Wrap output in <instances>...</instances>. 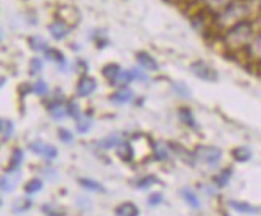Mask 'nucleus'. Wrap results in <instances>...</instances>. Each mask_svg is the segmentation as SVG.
I'll return each instance as SVG.
<instances>
[{"instance_id": "nucleus-31", "label": "nucleus", "mask_w": 261, "mask_h": 216, "mask_svg": "<svg viewBox=\"0 0 261 216\" xmlns=\"http://www.w3.org/2000/svg\"><path fill=\"white\" fill-rule=\"evenodd\" d=\"M32 88H34V93L36 95H40V96H43V95H47L48 93V85L43 82V80H37L36 83H34V86H32Z\"/></svg>"}, {"instance_id": "nucleus-13", "label": "nucleus", "mask_w": 261, "mask_h": 216, "mask_svg": "<svg viewBox=\"0 0 261 216\" xmlns=\"http://www.w3.org/2000/svg\"><path fill=\"white\" fill-rule=\"evenodd\" d=\"M181 197L184 199V202H186L191 208H194V210L200 208V200L197 196H195V192H192L191 189H181Z\"/></svg>"}, {"instance_id": "nucleus-12", "label": "nucleus", "mask_w": 261, "mask_h": 216, "mask_svg": "<svg viewBox=\"0 0 261 216\" xmlns=\"http://www.w3.org/2000/svg\"><path fill=\"white\" fill-rule=\"evenodd\" d=\"M115 214L117 216H138L139 214V210L135 203L132 202H125L122 205H119L117 210H115Z\"/></svg>"}, {"instance_id": "nucleus-10", "label": "nucleus", "mask_w": 261, "mask_h": 216, "mask_svg": "<svg viewBox=\"0 0 261 216\" xmlns=\"http://www.w3.org/2000/svg\"><path fill=\"white\" fill-rule=\"evenodd\" d=\"M136 61H138V64H141L144 69H149V71H157L159 69V64H157V61L152 58L149 53H146V51H138L136 53Z\"/></svg>"}, {"instance_id": "nucleus-15", "label": "nucleus", "mask_w": 261, "mask_h": 216, "mask_svg": "<svg viewBox=\"0 0 261 216\" xmlns=\"http://www.w3.org/2000/svg\"><path fill=\"white\" fill-rule=\"evenodd\" d=\"M0 130H2V141L4 143H7L10 138L13 136V132H15V125H13V122L12 120H8V118H2V124H0Z\"/></svg>"}, {"instance_id": "nucleus-35", "label": "nucleus", "mask_w": 261, "mask_h": 216, "mask_svg": "<svg viewBox=\"0 0 261 216\" xmlns=\"http://www.w3.org/2000/svg\"><path fill=\"white\" fill-rule=\"evenodd\" d=\"M68 111H69V115H71L72 118H75V122H77L79 118L82 117V114H80V109H79V106L75 104V103H71V104H69Z\"/></svg>"}, {"instance_id": "nucleus-9", "label": "nucleus", "mask_w": 261, "mask_h": 216, "mask_svg": "<svg viewBox=\"0 0 261 216\" xmlns=\"http://www.w3.org/2000/svg\"><path fill=\"white\" fill-rule=\"evenodd\" d=\"M58 16H60V19L64 21V23H68L71 27H74L75 24L79 23V19H80L79 12L75 8H72V7H61L60 12H58Z\"/></svg>"}, {"instance_id": "nucleus-11", "label": "nucleus", "mask_w": 261, "mask_h": 216, "mask_svg": "<svg viewBox=\"0 0 261 216\" xmlns=\"http://www.w3.org/2000/svg\"><path fill=\"white\" fill-rule=\"evenodd\" d=\"M135 98V95H133V91L130 90V88H127V86H122L121 90H117L112 96H111V101H114L115 104H127V103H130Z\"/></svg>"}, {"instance_id": "nucleus-17", "label": "nucleus", "mask_w": 261, "mask_h": 216, "mask_svg": "<svg viewBox=\"0 0 261 216\" xmlns=\"http://www.w3.org/2000/svg\"><path fill=\"white\" fill-rule=\"evenodd\" d=\"M48 111H50V114H51L53 118H63V117H66L69 114L68 107H64L61 103H53V104H50L48 106Z\"/></svg>"}, {"instance_id": "nucleus-14", "label": "nucleus", "mask_w": 261, "mask_h": 216, "mask_svg": "<svg viewBox=\"0 0 261 216\" xmlns=\"http://www.w3.org/2000/svg\"><path fill=\"white\" fill-rule=\"evenodd\" d=\"M23 160H24V152L21 149H15L13 150V156H12V160H10V165H8V173H13V171H18V168L23 165Z\"/></svg>"}, {"instance_id": "nucleus-4", "label": "nucleus", "mask_w": 261, "mask_h": 216, "mask_svg": "<svg viewBox=\"0 0 261 216\" xmlns=\"http://www.w3.org/2000/svg\"><path fill=\"white\" fill-rule=\"evenodd\" d=\"M191 72L195 75V77H199L202 80H207V82H215L216 80V72L209 66V64L202 63V61L192 63L191 64Z\"/></svg>"}, {"instance_id": "nucleus-26", "label": "nucleus", "mask_w": 261, "mask_h": 216, "mask_svg": "<svg viewBox=\"0 0 261 216\" xmlns=\"http://www.w3.org/2000/svg\"><path fill=\"white\" fill-rule=\"evenodd\" d=\"M121 143H122V139L119 138L117 135H114V136H111V138L103 139V141L100 143V146L104 147V149H111V147H119V146H121Z\"/></svg>"}, {"instance_id": "nucleus-20", "label": "nucleus", "mask_w": 261, "mask_h": 216, "mask_svg": "<svg viewBox=\"0 0 261 216\" xmlns=\"http://www.w3.org/2000/svg\"><path fill=\"white\" fill-rule=\"evenodd\" d=\"M245 2L250 12V18L261 19V0H245Z\"/></svg>"}, {"instance_id": "nucleus-19", "label": "nucleus", "mask_w": 261, "mask_h": 216, "mask_svg": "<svg viewBox=\"0 0 261 216\" xmlns=\"http://www.w3.org/2000/svg\"><path fill=\"white\" fill-rule=\"evenodd\" d=\"M103 77H106L109 82H114L115 77L121 72V68H119V64H107V66L103 68Z\"/></svg>"}, {"instance_id": "nucleus-40", "label": "nucleus", "mask_w": 261, "mask_h": 216, "mask_svg": "<svg viewBox=\"0 0 261 216\" xmlns=\"http://www.w3.org/2000/svg\"><path fill=\"white\" fill-rule=\"evenodd\" d=\"M162 200H164V196H162V194H152V196L148 199L149 205H157V203H160Z\"/></svg>"}, {"instance_id": "nucleus-8", "label": "nucleus", "mask_w": 261, "mask_h": 216, "mask_svg": "<svg viewBox=\"0 0 261 216\" xmlns=\"http://www.w3.org/2000/svg\"><path fill=\"white\" fill-rule=\"evenodd\" d=\"M29 147H31V150H34L36 154H40V156H43L45 159H55L58 156V149L55 146L45 144V143H42V141L32 143Z\"/></svg>"}, {"instance_id": "nucleus-28", "label": "nucleus", "mask_w": 261, "mask_h": 216, "mask_svg": "<svg viewBox=\"0 0 261 216\" xmlns=\"http://www.w3.org/2000/svg\"><path fill=\"white\" fill-rule=\"evenodd\" d=\"M16 182H18L16 178H12V176L8 178L7 175H4V176H2V191H4V192L13 191V189L16 188Z\"/></svg>"}, {"instance_id": "nucleus-36", "label": "nucleus", "mask_w": 261, "mask_h": 216, "mask_svg": "<svg viewBox=\"0 0 261 216\" xmlns=\"http://www.w3.org/2000/svg\"><path fill=\"white\" fill-rule=\"evenodd\" d=\"M27 208H31V200H19L15 207H13V210L16 211V213H21V211H24V210H27Z\"/></svg>"}, {"instance_id": "nucleus-38", "label": "nucleus", "mask_w": 261, "mask_h": 216, "mask_svg": "<svg viewBox=\"0 0 261 216\" xmlns=\"http://www.w3.org/2000/svg\"><path fill=\"white\" fill-rule=\"evenodd\" d=\"M58 135H60V138H61V141H64V143H71V141H72V133L68 132L66 128H61L60 132H58Z\"/></svg>"}, {"instance_id": "nucleus-21", "label": "nucleus", "mask_w": 261, "mask_h": 216, "mask_svg": "<svg viewBox=\"0 0 261 216\" xmlns=\"http://www.w3.org/2000/svg\"><path fill=\"white\" fill-rule=\"evenodd\" d=\"M42 211L48 216H64L66 214V211H64L60 205H55V203H45L42 207Z\"/></svg>"}, {"instance_id": "nucleus-34", "label": "nucleus", "mask_w": 261, "mask_h": 216, "mask_svg": "<svg viewBox=\"0 0 261 216\" xmlns=\"http://www.w3.org/2000/svg\"><path fill=\"white\" fill-rule=\"evenodd\" d=\"M229 176H231V170H224L221 175H218L215 179H216V184L218 186H226L227 184V181H229Z\"/></svg>"}, {"instance_id": "nucleus-1", "label": "nucleus", "mask_w": 261, "mask_h": 216, "mask_svg": "<svg viewBox=\"0 0 261 216\" xmlns=\"http://www.w3.org/2000/svg\"><path fill=\"white\" fill-rule=\"evenodd\" d=\"M250 19V12L245 0H234L226 8H223L221 12L213 15V26L216 29H220L226 32L227 29H231L237 26L242 21Z\"/></svg>"}, {"instance_id": "nucleus-6", "label": "nucleus", "mask_w": 261, "mask_h": 216, "mask_svg": "<svg viewBox=\"0 0 261 216\" xmlns=\"http://www.w3.org/2000/svg\"><path fill=\"white\" fill-rule=\"evenodd\" d=\"M247 56L250 61H255V63H261V30L256 32L253 40L250 42V45L245 50Z\"/></svg>"}, {"instance_id": "nucleus-25", "label": "nucleus", "mask_w": 261, "mask_h": 216, "mask_svg": "<svg viewBox=\"0 0 261 216\" xmlns=\"http://www.w3.org/2000/svg\"><path fill=\"white\" fill-rule=\"evenodd\" d=\"M133 80V74L132 71H121L119 72V75L115 77V80L112 83H119V85H127L128 82Z\"/></svg>"}, {"instance_id": "nucleus-16", "label": "nucleus", "mask_w": 261, "mask_h": 216, "mask_svg": "<svg viewBox=\"0 0 261 216\" xmlns=\"http://www.w3.org/2000/svg\"><path fill=\"white\" fill-rule=\"evenodd\" d=\"M229 207H231L233 210L239 211V213H258V211H259L258 208L252 207V205H248V203H245V202H236V200H231V202H229Z\"/></svg>"}, {"instance_id": "nucleus-24", "label": "nucleus", "mask_w": 261, "mask_h": 216, "mask_svg": "<svg viewBox=\"0 0 261 216\" xmlns=\"http://www.w3.org/2000/svg\"><path fill=\"white\" fill-rule=\"evenodd\" d=\"M42 188H43L42 179L34 178V179H31V181L27 182V184L24 186V191H26V194H36V192H39Z\"/></svg>"}, {"instance_id": "nucleus-2", "label": "nucleus", "mask_w": 261, "mask_h": 216, "mask_svg": "<svg viewBox=\"0 0 261 216\" xmlns=\"http://www.w3.org/2000/svg\"><path fill=\"white\" fill-rule=\"evenodd\" d=\"M255 27L250 21H242L237 26L227 29L223 32V45L226 50H229L233 53H239L242 50H247L250 45V42L255 37Z\"/></svg>"}, {"instance_id": "nucleus-33", "label": "nucleus", "mask_w": 261, "mask_h": 216, "mask_svg": "<svg viewBox=\"0 0 261 216\" xmlns=\"http://www.w3.org/2000/svg\"><path fill=\"white\" fill-rule=\"evenodd\" d=\"M180 114H181V115H180V117H181V120H183L184 124H188V125H191V127L195 125L194 117H192V112H191V111H188V109H181Z\"/></svg>"}, {"instance_id": "nucleus-18", "label": "nucleus", "mask_w": 261, "mask_h": 216, "mask_svg": "<svg viewBox=\"0 0 261 216\" xmlns=\"http://www.w3.org/2000/svg\"><path fill=\"white\" fill-rule=\"evenodd\" d=\"M29 47L32 48V50H36V51H47L50 47H48V43L43 40L42 37H39V36H32L31 39H29Z\"/></svg>"}, {"instance_id": "nucleus-39", "label": "nucleus", "mask_w": 261, "mask_h": 216, "mask_svg": "<svg viewBox=\"0 0 261 216\" xmlns=\"http://www.w3.org/2000/svg\"><path fill=\"white\" fill-rule=\"evenodd\" d=\"M156 182H159L154 176H146L144 179H141L138 182V186L139 188H148V186H152V184H156Z\"/></svg>"}, {"instance_id": "nucleus-22", "label": "nucleus", "mask_w": 261, "mask_h": 216, "mask_svg": "<svg viewBox=\"0 0 261 216\" xmlns=\"http://www.w3.org/2000/svg\"><path fill=\"white\" fill-rule=\"evenodd\" d=\"M117 152H119V156H121L122 159H125V160H132V157H133L132 146H130V143H125V141H122L121 146L117 147Z\"/></svg>"}, {"instance_id": "nucleus-23", "label": "nucleus", "mask_w": 261, "mask_h": 216, "mask_svg": "<svg viewBox=\"0 0 261 216\" xmlns=\"http://www.w3.org/2000/svg\"><path fill=\"white\" fill-rule=\"evenodd\" d=\"M233 156L237 162H247L250 157H252V152H250L248 147H237L233 150Z\"/></svg>"}, {"instance_id": "nucleus-5", "label": "nucleus", "mask_w": 261, "mask_h": 216, "mask_svg": "<svg viewBox=\"0 0 261 216\" xmlns=\"http://www.w3.org/2000/svg\"><path fill=\"white\" fill-rule=\"evenodd\" d=\"M71 26L68 23H64L63 19H55L53 23L50 24V34L53 36V39H56V40H63V39H66L69 34H71Z\"/></svg>"}, {"instance_id": "nucleus-37", "label": "nucleus", "mask_w": 261, "mask_h": 216, "mask_svg": "<svg viewBox=\"0 0 261 216\" xmlns=\"http://www.w3.org/2000/svg\"><path fill=\"white\" fill-rule=\"evenodd\" d=\"M42 71V61L39 58H34L31 61V74H39Z\"/></svg>"}, {"instance_id": "nucleus-30", "label": "nucleus", "mask_w": 261, "mask_h": 216, "mask_svg": "<svg viewBox=\"0 0 261 216\" xmlns=\"http://www.w3.org/2000/svg\"><path fill=\"white\" fill-rule=\"evenodd\" d=\"M90 125H92V120H90V118L80 117L79 120H77V130H79V133H86V132L90 130Z\"/></svg>"}, {"instance_id": "nucleus-7", "label": "nucleus", "mask_w": 261, "mask_h": 216, "mask_svg": "<svg viewBox=\"0 0 261 216\" xmlns=\"http://www.w3.org/2000/svg\"><path fill=\"white\" fill-rule=\"evenodd\" d=\"M96 90V80L90 75H83L80 77L79 83H77V95L82 96V98H86V96H90L93 91Z\"/></svg>"}, {"instance_id": "nucleus-29", "label": "nucleus", "mask_w": 261, "mask_h": 216, "mask_svg": "<svg viewBox=\"0 0 261 216\" xmlns=\"http://www.w3.org/2000/svg\"><path fill=\"white\" fill-rule=\"evenodd\" d=\"M154 154L159 160H167L168 159V150L164 147V144L154 143Z\"/></svg>"}, {"instance_id": "nucleus-32", "label": "nucleus", "mask_w": 261, "mask_h": 216, "mask_svg": "<svg viewBox=\"0 0 261 216\" xmlns=\"http://www.w3.org/2000/svg\"><path fill=\"white\" fill-rule=\"evenodd\" d=\"M45 56H47L48 59L58 61V63H60V66H61V63H64V56L61 55V53H60L58 50H51V48H48V50L45 51Z\"/></svg>"}, {"instance_id": "nucleus-41", "label": "nucleus", "mask_w": 261, "mask_h": 216, "mask_svg": "<svg viewBox=\"0 0 261 216\" xmlns=\"http://www.w3.org/2000/svg\"><path fill=\"white\" fill-rule=\"evenodd\" d=\"M132 74H133V80H146V75L141 72V71H138V69H135V71H132Z\"/></svg>"}, {"instance_id": "nucleus-27", "label": "nucleus", "mask_w": 261, "mask_h": 216, "mask_svg": "<svg viewBox=\"0 0 261 216\" xmlns=\"http://www.w3.org/2000/svg\"><path fill=\"white\" fill-rule=\"evenodd\" d=\"M80 184L83 186V188H86L89 191H100V192H104V188L100 184V182H96V181H93V179H89V178H83V179H80Z\"/></svg>"}, {"instance_id": "nucleus-3", "label": "nucleus", "mask_w": 261, "mask_h": 216, "mask_svg": "<svg viewBox=\"0 0 261 216\" xmlns=\"http://www.w3.org/2000/svg\"><path fill=\"white\" fill-rule=\"evenodd\" d=\"M221 149L215 147V146H200L195 149V157L200 162H205L209 165H216L221 160Z\"/></svg>"}]
</instances>
